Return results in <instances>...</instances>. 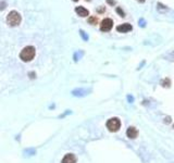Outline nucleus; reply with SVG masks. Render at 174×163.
Listing matches in <instances>:
<instances>
[{
    "label": "nucleus",
    "instance_id": "7",
    "mask_svg": "<svg viewBox=\"0 0 174 163\" xmlns=\"http://www.w3.org/2000/svg\"><path fill=\"white\" fill-rule=\"evenodd\" d=\"M61 163H76V158L72 153H68L64 158L62 159Z\"/></svg>",
    "mask_w": 174,
    "mask_h": 163
},
{
    "label": "nucleus",
    "instance_id": "10",
    "mask_svg": "<svg viewBox=\"0 0 174 163\" xmlns=\"http://www.w3.org/2000/svg\"><path fill=\"white\" fill-rule=\"evenodd\" d=\"M116 10H118V12H119V13H120V14H121V17H124V12H123V11L121 10L120 8H118V9H116Z\"/></svg>",
    "mask_w": 174,
    "mask_h": 163
},
{
    "label": "nucleus",
    "instance_id": "2",
    "mask_svg": "<svg viewBox=\"0 0 174 163\" xmlns=\"http://www.w3.org/2000/svg\"><path fill=\"white\" fill-rule=\"evenodd\" d=\"M21 15L17 11H11L10 13L7 17V23H8L10 26H17L21 23Z\"/></svg>",
    "mask_w": 174,
    "mask_h": 163
},
{
    "label": "nucleus",
    "instance_id": "12",
    "mask_svg": "<svg viewBox=\"0 0 174 163\" xmlns=\"http://www.w3.org/2000/svg\"><path fill=\"white\" fill-rule=\"evenodd\" d=\"M73 1H79V0H73Z\"/></svg>",
    "mask_w": 174,
    "mask_h": 163
},
{
    "label": "nucleus",
    "instance_id": "6",
    "mask_svg": "<svg viewBox=\"0 0 174 163\" xmlns=\"http://www.w3.org/2000/svg\"><path fill=\"white\" fill-rule=\"evenodd\" d=\"M126 135L127 137L130 139H135L137 137V135H138V132H137V130L135 127H133V126H130V127L127 128L126 130Z\"/></svg>",
    "mask_w": 174,
    "mask_h": 163
},
{
    "label": "nucleus",
    "instance_id": "1",
    "mask_svg": "<svg viewBox=\"0 0 174 163\" xmlns=\"http://www.w3.org/2000/svg\"><path fill=\"white\" fill-rule=\"evenodd\" d=\"M36 54V49L33 47V46H27V47L23 48V50L20 53V58H21L22 61L24 62H29L34 59Z\"/></svg>",
    "mask_w": 174,
    "mask_h": 163
},
{
    "label": "nucleus",
    "instance_id": "3",
    "mask_svg": "<svg viewBox=\"0 0 174 163\" xmlns=\"http://www.w3.org/2000/svg\"><path fill=\"white\" fill-rule=\"evenodd\" d=\"M121 127V121L118 118H111L107 122V128L110 132H118Z\"/></svg>",
    "mask_w": 174,
    "mask_h": 163
},
{
    "label": "nucleus",
    "instance_id": "8",
    "mask_svg": "<svg viewBox=\"0 0 174 163\" xmlns=\"http://www.w3.org/2000/svg\"><path fill=\"white\" fill-rule=\"evenodd\" d=\"M75 12H76L77 14L82 18H85L89 14L88 10L85 9V8H83V7H76V8H75Z\"/></svg>",
    "mask_w": 174,
    "mask_h": 163
},
{
    "label": "nucleus",
    "instance_id": "9",
    "mask_svg": "<svg viewBox=\"0 0 174 163\" xmlns=\"http://www.w3.org/2000/svg\"><path fill=\"white\" fill-rule=\"evenodd\" d=\"M88 22L90 23V24H96V23H97V18H96V17H90L88 19Z\"/></svg>",
    "mask_w": 174,
    "mask_h": 163
},
{
    "label": "nucleus",
    "instance_id": "4",
    "mask_svg": "<svg viewBox=\"0 0 174 163\" xmlns=\"http://www.w3.org/2000/svg\"><path fill=\"white\" fill-rule=\"evenodd\" d=\"M113 26V22L111 19H105L102 20L101 24H100V31L102 32H109Z\"/></svg>",
    "mask_w": 174,
    "mask_h": 163
},
{
    "label": "nucleus",
    "instance_id": "11",
    "mask_svg": "<svg viewBox=\"0 0 174 163\" xmlns=\"http://www.w3.org/2000/svg\"><path fill=\"white\" fill-rule=\"evenodd\" d=\"M138 2H145V0H137Z\"/></svg>",
    "mask_w": 174,
    "mask_h": 163
},
{
    "label": "nucleus",
    "instance_id": "5",
    "mask_svg": "<svg viewBox=\"0 0 174 163\" xmlns=\"http://www.w3.org/2000/svg\"><path fill=\"white\" fill-rule=\"evenodd\" d=\"M132 29H133V26L129 24V23H124V24L116 26V31L120 32V33H127V32L132 31Z\"/></svg>",
    "mask_w": 174,
    "mask_h": 163
}]
</instances>
